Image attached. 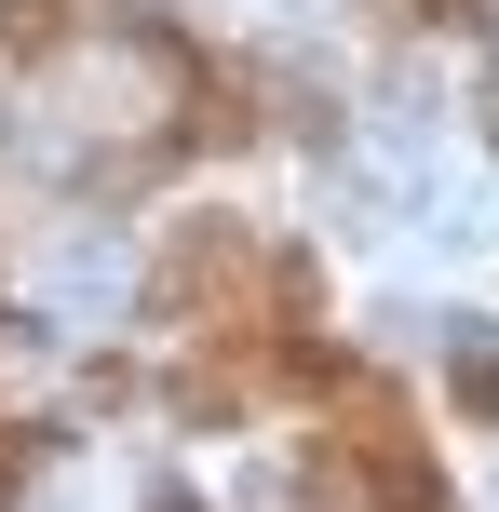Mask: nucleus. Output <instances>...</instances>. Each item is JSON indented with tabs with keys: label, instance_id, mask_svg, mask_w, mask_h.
<instances>
[{
	"label": "nucleus",
	"instance_id": "obj_1",
	"mask_svg": "<svg viewBox=\"0 0 499 512\" xmlns=\"http://www.w3.org/2000/svg\"><path fill=\"white\" fill-rule=\"evenodd\" d=\"M81 41V0H0V68H54Z\"/></svg>",
	"mask_w": 499,
	"mask_h": 512
},
{
	"label": "nucleus",
	"instance_id": "obj_2",
	"mask_svg": "<svg viewBox=\"0 0 499 512\" xmlns=\"http://www.w3.org/2000/svg\"><path fill=\"white\" fill-rule=\"evenodd\" d=\"M459 405H473V418H499V364H459Z\"/></svg>",
	"mask_w": 499,
	"mask_h": 512
},
{
	"label": "nucleus",
	"instance_id": "obj_3",
	"mask_svg": "<svg viewBox=\"0 0 499 512\" xmlns=\"http://www.w3.org/2000/svg\"><path fill=\"white\" fill-rule=\"evenodd\" d=\"M14 472H27V445H0V499H14Z\"/></svg>",
	"mask_w": 499,
	"mask_h": 512
}]
</instances>
